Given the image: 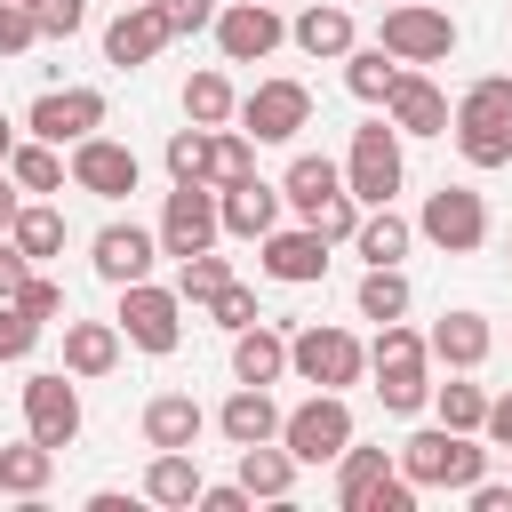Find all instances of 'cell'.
Returning <instances> with one entry per match:
<instances>
[{"mask_svg":"<svg viewBox=\"0 0 512 512\" xmlns=\"http://www.w3.org/2000/svg\"><path fill=\"white\" fill-rule=\"evenodd\" d=\"M16 304H24L32 320H56V312H64V288H56V280H40V272H24V288H16Z\"/></svg>","mask_w":512,"mask_h":512,"instance_id":"obj_48","label":"cell"},{"mask_svg":"<svg viewBox=\"0 0 512 512\" xmlns=\"http://www.w3.org/2000/svg\"><path fill=\"white\" fill-rule=\"evenodd\" d=\"M144 496L152 504H200V456L192 448H160L152 472H144Z\"/></svg>","mask_w":512,"mask_h":512,"instance_id":"obj_27","label":"cell"},{"mask_svg":"<svg viewBox=\"0 0 512 512\" xmlns=\"http://www.w3.org/2000/svg\"><path fill=\"white\" fill-rule=\"evenodd\" d=\"M480 432L512 448V392H496V400H488V416H480Z\"/></svg>","mask_w":512,"mask_h":512,"instance_id":"obj_53","label":"cell"},{"mask_svg":"<svg viewBox=\"0 0 512 512\" xmlns=\"http://www.w3.org/2000/svg\"><path fill=\"white\" fill-rule=\"evenodd\" d=\"M8 144H16V128H8V112H0V160H8Z\"/></svg>","mask_w":512,"mask_h":512,"instance_id":"obj_55","label":"cell"},{"mask_svg":"<svg viewBox=\"0 0 512 512\" xmlns=\"http://www.w3.org/2000/svg\"><path fill=\"white\" fill-rule=\"evenodd\" d=\"M32 24H40V40H72L88 24V0H32Z\"/></svg>","mask_w":512,"mask_h":512,"instance_id":"obj_45","label":"cell"},{"mask_svg":"<svg viewBox=\"0 0 512 512\" xmlns=\"http://www.w3.org/2000/svg\"><path fill=\"white\" fill-rule=\"evenodd\" d=\"M328 192H344V168H336L328 152H296V160H288V176H280V200H288L296 216H312Z\"/></svg>","mask_w":512,"mask_h":512,"instance_id":"obj_24","label":"cell"},{"mask_svg":"<svg viewBox=\"0 0 512 512\" xmlns=\"http://www.w3.org/2000/svg\"><path fill=\"white\" fill-rule=\"evenodd\" d=\"M232 112H240V96H232L224 72H192V80H184V120H192V128H224Z\"/></svg>","mask_w":512,"mask_h":512,"instance_id":"obj_32","label":"cell"},{"mask_svg":"<svg viewBox=\"0 0 512 512\" xmlns=\"http://www.w3.org/2000/svg\"><path fill=\"white\" fill-rule=\"evenodd\" d=\"M448 128H456L464 168H504L512 160V120H448Z\"/></svg>","mask_w":512,"mask_h":512,"instance_id":"obj_35","label":"cell"},{"mask_svg":"<svg viewBox=\"0 0 512 512\" xmlns=\"http://www.w3.org/2000/svg\"><path fill=\"white\" fill-rule=\"evenodd\" d=\"M200 432H208V416H200L192 392H160V400L144 408V440H152V448H192Z\"/></svg>","mask_w":512,"mask_h":512,"instance_id":"obj_25","label":"cell"},{"mask_svg":"<svg viewBox=\"0 0 512 512\" xmlns=\"http://www.w3.org/2000/svg\"><path fill=\"white\" fill-rule=\"evenodd\" d=\"M168 40H176V32H168V16H160L152 0H120V16L104 24V64L136 72V64H152Z\"/></svg>","mask_w":512,"mask_h":512,"instance_id":"obj_13","label":"cell"},{"mask_svg":"<svg viewBox=\"0 0 512 512\" xmlns=\"http://www.w3.org/2000/svg\"><path fill=\"white\" fill-rule=\"evenodd\" d=\"M264 272H272L280 288H312V280L328 272V240H320L312 224H304V232H280V224H272V232H264Z\"/></svg>","mask_w":512,"mask_h":512,"instance_id":"obj_19","label":"cell"},{"mask_svg":"<svg viewBox=\"0 0 512 512\" xmlns=\"http://www.w3.org/2000/svg\"><path fill=\"white\" fill-rule=\"evenodd\" d=\"M400 312H408L400 264H368V280H360V320H400Z\"/></svg>","mask_w":512,"mask_h":512,"instance_id":"obj_38","label":"cell"},{"mask_svg":"<svg viewBox=\"0 0 512 512\" xmlns=\"http://www.w3.org/2000/svg\"><path fill=\"white\" fill-rule=\"evenodd\" d=\"M288 368H296L312 392H344V384H360L368 352H360V336H352V328L312 320V328H296V336H288Z\"/></svg>","mask_w":512,"mask_h":512,"instance_id":"obj_3","label":"cell"},{"mask_svg":"<svg viewBox=\"0 0 512 512\" xmlns=\"http://www.w3.org/2000/svg\"><path fill=\"white\" fill-rule=\"evenodd\" d=\"M376 400L392 408V416H416L424 400H432V376H424V336L416 328H400V320H376Z\"/></svg>","mask_w":512,"mask_h":512,"instance_id":"obj_2","label":"cell"},{"mask_svg":"<svg viewBox=\"0 0 512 512\" xmlns=\"http://www.w3.org/2000/svg\"><path fill=\"white\" fill-rule=\"evenodd\" d=\"M408 240H416V232L392 216V200H384V208H360V224H352V248H360L368 264H400V256H408Z\"/></svg>","mask_w":512,"mask_h":512,"instance_id":"obj_29","label":"cell"},{"mask_svg":"<svg viewBox=\"0 0 512 512\" xmlns=\"http://www.w3.org/2000/svg\"><path fill=\"white\" fill-rule=\"evenodd\" d=\"M24 8H32V0H24Z\"/></svg>","mask_w":512,"mask_h":512,"instance_id":"obj_56","label":"cell"},{"mask_svg":"<svg viewBox=\"0 0 512 512\" xmlns=\"http://www.w3.org/2000/svg\"><path fill=\"white\" fill-rule=\"evenodd\" d=\"M32 336H40V320H32L16 296H0V360H24V352H32Z\"/></svg>","mask_w":512,"mask_h":512,"instance_id":"obj_46","label":"cell"},{"mask_svg":"<svg viewBox=\"0 0 512 512\" xmlns=\"http://www.w3.org/2000/svg\"><path fill=\"white\" fill-rule=\"evenodd\" d=\"M232 120H240V136H256V144H288L296 128H312V88H304V80H256Z\"/></svg>","mask_w":512,"mask_h":512,"instance_id":"obj_8","label":"cell"},{"mask_svg":"<svg viewBox=\"0 0 512 512\" xmlns=\"http://www.w3.org/2000/svg\"><path fill=\"white\" fill-rule=\"evenodd\" d=\"M136 176H144V168H136L128 144H112V136H80V144H72V184H80V192H96V200H128Z\"/></svg>","mask_w":512,"mask_h":512,"instance_id":"obj_14","label":"cell"},{"mask_svg":"<svg viewBox=\"0 0 512 512\" xmlns=\"http://www.w3.org/2000/svg\"><path fill=\"white\" fill-rule=\"evenodd\" d=\"M192 312H208L216 328H248V320H256V288H240V280H224V288H216L208 304H192Z\"/></svg>","mask_w":512,"mask_h":512,"instance_id":"obj_44","label":"cell"},{"mask_svg":"<svg viewBox=\"0 0 512 512\" xmlns=\"http://www.w3.org/2000/svg\"><path fill=\"white\" fill-rule=\"evenodd\" d=\"M120 344H136V352H176V344H184V296H176V288H152V280H128V288H120Z\"/></svg>","mask_w":512,"mask_h":512,"instance_id":"obj_7","label":"cell"},{"mask_svg":"<svg viewBox=\"0 0 512 512\" xmlns=\"http://www.w3.org/2000/svg\"><path fill=\"white\" fill-rule=\"evenodd\" d=\"M464 496H472V512H512V488L504 480H472Z\"/></svg>","mask_w":512,"mask_h":512,"instance_id":"obj_52","label":"cell"},{"mask_svg":"<svg viewBox=\"0 0 512 512\" xmlns=\"http://www.w3.org/2000/svg\"><path fill=\"white\" fill-rule=\"evenodd\" d=\"M416 232H424L432 248H448V256H472V248L488 240V200H480L472 184H440V192L424 200Z\"/></svg>","mask_w":512,"mask_h":512,"instance_id":"obj_9","label":"cell"},{"mask_svg":"<svg viewBox=\"0 0 512 512\" xmlns=\"http://www.w3.org/2000/svg\"><path fill=\"white\" fill-rule=\"evenodd\" d=\"M216 48H224V64H264L280 40H288V24H280V8L272 0H232V8H216Z\"/></svg>","mask_w":512,"mask_h":512,"instance_id":"obj_11","label":"cell"},{"mask_svg":"<svg viewBox=\"0 0 512 512\" xmlns=\"http://www.w3.org/2000/svg\"><path fill=\"white\" fill-rule=\"evenodd\" d=\"M304 224H312V232H320V240L336 248V240H352V224H360V200H352V192H328V200H320V208H312Z\"/></svg>","mask_w":512,"mask_h":512,"instance_id":"obj_43","label":"cell"},{"mask_svg":"<svg viewBox=\"0 0 512 512\" xmlns=\"http://www.w3.org/2000/svg\"><path fill=\"white\" fill-rule=\"evenodd\" d=\"M240 176H256V136H240V128H208V176L200 184H240Z\"/></svg>","mask_w":512,"mask_h":512,"instance_id":"obj_33","label":"cell"},{"mask_svg":"<svg viewBox=\"0 0 512 512\" xmlns=\"http://www.w3.org/2000/svg\"><path fill=\"white\" fill-rule=\"evenodd\" d=\"M240 488H248V496H264V504H280V496L296 488V456H288V448H272V440L240 448Z\"/></svg>","mask_w":512,"mask_h":512,"instance_id":"obj_26","label":"cell"},{"mask_svg":"<svg viewBox=\"0 0 512 512\" xmlns=\"http://www.w3.org/2000/svg\"><path fill=\"white\" fill-rule=\"evenodd\" d=\"M272 8H280V0H272Z\"/></svg>","mask_w":512,"mask_h":512,"instance_id":"obj_57","label":"cell"},{"mask_svg":"<svg viewBox=\"0 0 512 512\" xmlns=\"http://www.w3.org/2000/svg\"><path fill=\"white\" fill-rule=\"evenodd\" d=\"M104 128V96L96 88H48L40 104H32V136L40 144H80V136H96Z\"/></svg>","mask_w":512,"mask_h":512,"instance_id":"obj_16","label":"cell"},{"mask_svg":"<svg viewBox=\"0 0 512 512\" xmlns=\"http://www.w3.org/2000/svg\"><path fill=\"white\" fill-rule=\"evenodd\" d=\"M64 368L72 376H112L120 368V320H64Z\"/></svg>","mask_w":512,"mask_h":512,"instance_id":"obj_22","label":"cell"},{"mask_svg":"<svg viewBox=\"0 0 512 512\" xmlns=\"http://www.w3.org/2000/svg\"><path fill=\"white\" fill-rule=\"evenodd\" d=\"M448 120H512V80H504V72L472 80V88L456 96V112H448Z\"/></svg>","mask_w":512,"mask_h":512,"instance_id":"obj_40","label":"cell"},{"mask_svg":"<svg viewBox=\"0 0 512 512\" xmlns=\"http://www.w3.org/2000/svg\"><path fill=\"white\" fill-rule=\"evenodd\" d=\"M288 40H296L304 56H344V48H352V16H344V8H320V0H312V8H304V16L288 24Z\"/></svg>","mask_w":512,"mask_h":512,"instance_id":"obj_31","label":"cell"},{"mask_svg":"<svg viewBox=\"0 0 512 512\" xmlns=\"http://www.w3.org/2000/svg\"><path fill=\"white\" fill-rule=\"evenodd\" d=\"M280 368H288V336L280 328H264V320L232 328V376L240 384H280Z\"/></svg>","mask_w":512,"mask_h":512,"instance_id":"obj_23","label":"cell"},{"mask_svg":"<svg viewBox=\"0 0 512 512\" xmlns=\"http://www.w3.org/2000/svg\"><path fill=\"white\" fill-rule=\"evenodd\" d=\"M224 280H232V264H224L216 248H200V256H184V272H176V296H184V304H208Z\"/></svg>","mask_w":512,"mask_h":512,"instance_id":"obj_41","label":"cell"},{"mask_svg":"<svg viewBox=\"0 0 512 512\" xmlns=\"http://www.w3.org/2000/svg\"><path fill=\"white\" fill-rule=\"evenodd\" d=\"M168 176L176 184H200L208 176V128H176L168 136Z\"/></svg>","mask_w":512,"mask_h":512,"instance_id":"obj_42","label":"cell"},{"mask_svg":"<svg viewBox=\"0 0 512 512\" xmlns=\"http://www.w3.org/2000/svg\"><path fill=\"white\" fill-rule=\"evenodd\" d=\"M152 256H160V232H144V224H104V232L88 240V264H96V280H112V288L152 280Z\"/></svg>","mask_w":512,"mask_h":512,"instance_id":"obj_15","label":"cell"},{"mask_svg":"<svg viewBox=\"0 0 512 512\" xmlns=\"http://www.w3.org/2000/svg\"><path fill=\"white\" fill-rule=\"evenodd\" d=\"M48 472H56V448H40L32 432H24L16 448H0V488H8V496H24V504H32V496L48 488Z\"/></svg>","mask_w":512,"mask_h":512,"instance_id":"obj_30","label":"cell"},{"mask_svg":"<svg viewBox=\"0 0 512 512\" xmlns=\"http://www.w3.org/2000/svg\"><path fill=\"white\" fill-rule=\"evenodd\" d=\"M248 504H256V496H248L240 480H232V488H208V480H200V512H248Z\"/></svg>","mask_w":512,"mask_h":512,"instance_id":"obj_51","label":"cell"},{"mask_svg":"<svg viewBox=\"0 0 512 512\" xmlns=\"http://www.w3.org/2000/svg\"><path fill=\"white\" fill-rule=\"evenodd\" d=\"M24 272H32V256H24V248L0 232V296H16V288H24Z\"/></svg>","mask_w":512,"mask_h":512,"instance_id":"obj_50","label":"cell"},{"mask_svg":"<svg viewBox=\"0 0 512 512\" xmlns=\"http://www.w3.org/2000/svg\"><path fill=\"white\" fill-rule=\"evenodd\" d=\"M344 192H352L360 208H384V200L400 192V128H392V120L352 128V152H344Z\"/></svg>","mask_w":512,"mask_h":512,"instance_id":"obj_5","label":"cell"},{"mask_svg":"<svg viewBox=\"0 0 512 512\" xmlns=\"http://www.w3.org/2000/svg\"><path fill=\"white\" fill-rule=\"evenodd\" d=\"M376 48H392L400 64H448V48H456V16H448V8H424V0H392Z\"/></svg>","mask_w":512,"mask_h":512,"instance_id":"obj_6","label":"cell"},{"mask_svg":"<svg viewBox=\"0 0 512 512\" xmlns=\"http://www.w3.org/2000/svg\"><path fill=\"white\" fill-rule=\"evenodd\" d=\"M280 448H288L296 464H336V456L352 448V408H344V392H312L304 408H288V416H280Z\"/></svg>","mask_w":512,"mask_h":512,"instance_id":"obj_4","label":"cell"},{"mask_svg":"<svg viewBox=\"0 0 512 512\" xmlns=\"http://www.w3.org/2000/svg\"><path fill=\"white\" fill-rule=\"evenodd\" d=\"M216 184H176L168 192V208H160V256H200V248H216Z\"/></svg>","mask_w":512,"mask_h":512,"instance_id":"obj_12","label":"cell"},{"mask_svg":"<svg viewBox=\"0 0 512 512\" xmlns=\"http://www.w3.org/2000/svg\"><path fill=\"white\" fill-rule=\"evenodd\" d=\"M400 472H408L416 488H472V480L488 472V448H480V432L424 424V432L400 440Z\"/></svg>","mask_w":512,"mask_h":512,"instance_id":"obj_1","label":"cell"},{"mask_svg":"<svg viewBox=\"0 0 512 512\" xmlns=\"http://www.w3.org/2000/svg\"><path fill=\"white\" fill-rule=\"evenodd\" d=\"M216 224H224L232 240H264V232L280 224V184H264V176L224 184V192H216Z\"/></svg>","mask_w":512,"mask_h":512,"instance_id":"obj_18","label":"cell"},{"mask_svg":"<svg viewBox=\"0 0 512 512\" xmlns=\"http://www.w3.org/2000/svg\"><path fill=\"white\" fill-rule=\"evenodd\" d=\"M432 408H440V424H448V432H480L488 392H480V384H464V376H448V384H432Z\"/></svg>","mask_w":512,"mask_h":512,"instance_id":"obj_39","label":"cell"},{"mask_svg":"<svg viewBox=\"0 0 512 512\" xmlns=\"http://www.w3.org/2000/svg\"><path fill=\"white\" fill-rule=\"evenodd\" d=\"M488 344H496V328H488L480 312H440V320H432V336H424V352H432V360H448V368H480V360H488Z\"/></svg>","mask_w":512,"mask_h":512,"instance_id":"obj_21","label":"cell"},{"mask_svg":"<svg viewBox=\"0 0 512 512\" xmlns=\"http://www.w3.org/2000/svg\"><path fill=\"white\" fill-rule=\"evenodd\" d=\"M40 40V24H32V8L24 0H0V56H24Z\"/></svg>","mask_w":512,"mask_h":512,"instance_id":"obj_47","label":"cell"},{"mask_svg":"<svg viewBox=\"0 0 512 512\" xmlns=\"http://www.w3.org/2000/svg\"><path fill=\"white\" fill-rule=\"evenodd\" d=\"M400 72H408V64H400L392 48H344V88H352L360 104H384Z\"/></svg>","mask_w":512,"mask_h":512,"instance_id":"obj_28","label":"cell"},{"mask_svg":"<svg viewBox=\"0 0 512 512\" xmlns=\"http://www.w3.org/2000/svg\"><path fill=\"white\" fill-rule=\"evenodd\" d=\"M168 16V32H208L216 24V0H152Z\"/></svg>","mask_w":512,"mask_h":512,"instance_id":"obj_49","label":"cell"},{"mask_svg":"<svg viewBox=\"0 0 512 512\" xmlns=\"http://www.w3.org/2000/svg\"><path fill=\"white\" fill-rule=\"evenodd\" d=\"M16 208H24V192H16V176H8V168H0V232H8V224H16Z\"/></svg>","mask_w":512,"mask_h":512,"instance_id":"obj_54","label":"cell"},{"mask_svg":"<svg viewBox=\"0 0 512 512\" xmlns=\"http://www.w3.org/2000/svg\"><path fill=\"white\" fill-rule=\"evenodd\" d=\"M8 240L40 264V256H56V248H64V216H56L48 200H24V208H16V224H8Z\"/></svg>","mask_w":512,"mask_h":512,"instance_id":"obj_36","label":"cell"},{"mask_svg":"<svg viewBox=\"0 0 512 512\" xmlns=\"http://www.w3.org/2000/svg\"><path fill=\"white\" fill-rule=\"evenodd\" d=\"M384 472H392V456H384V448H344V456H336V504H344V512H360V496H368Z\"/></svg>","mask_w":512,"mask_h":512,"instance_id":"obj_37","label":"cell"},{"mask_svg":"<svg viewBox=\"0 0 512 512\" xmlns=\"http://www.w3.org/2000/svg\"><path fill=\"white\" fill-rule=\"evenodd\" d=\"M8 176H16V192H64V160H56V144H8V160H0Z\"/></svg>","mask_w":512,"mask_h":512,"instance_id":"obj_34","label":"cell"},{"mask_svg":"<svg viewBox=\"0 0 512 512\" xmlns=\"http://www.w3.org/2000/svg\"><path fill=\"white\" fill-rule=\"evenodd\" d=\"M216 432L232 440V448H256V440H280V400L264 392V384H240L224 408H216Z\"/></svg>","mask_w":512,"mask_h":512,"instance_id":"obj_20","label":"cell"},{"mask_svg":"<svg viewBox=\"0 0 512 512\" xmlns=\"http://www.w3.org/2000/svg\"><path fill=\"white\" fill-rule=\"evenodd\" d=\"M24 432L40 448H72L80 440V392H72V368H40L24 384Z\"/></svg>","mask_w":512,"mask_h":512,"instance_id":"obj_10","label":"cell"},{"mask_svg":"<svg viewBox=\"0 0 512 512\" xmlns=\"http://www.w3.org/2000/svg\"><path fill=\"white\" fill-rule=\"evenodd\" d=\"M384 120H392L400 136H448V96L408 64V72L392 80V96H384Z\"/></svg>","mask_w":512,"mask_h":512,"instance_id":"obj_17","label":"cell"}]
</instances>
